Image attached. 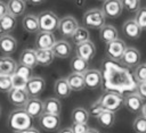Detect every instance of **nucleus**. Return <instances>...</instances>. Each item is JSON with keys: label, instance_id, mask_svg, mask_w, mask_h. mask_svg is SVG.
Returning <instances> with one entry per match:
<instances>
[{"label": "nucleus", "instance_id": "nucleus-1", "mask_svg": "<svg viewBox=\"0 0 146 133\" xmlns=\"http://www.w3.org/2000/svg\"><path fill=\"white\" fill-rule=\"evenodd\" d=\"M32 117L24 110V108H17L13 110L8 116V126L16 133L29 130L32 127Z\"/></svg>", "mask_w": 146, "mask_h": 133}, {"label": "nucleus", "instance_id": "nucleus-2", "mask_svg": "<svg viewBox=\"0 0 146 133\" xmlns=\"http://www.w3.org/2000/svg\"><path fill=\"white\" fill-rule=\"evenodd\" d=\"M83 24L86 27L89 28H102L103 26H105V22H106V16L103 13L102 9L98 8H91L89 10H87L83 14L82 17Z\"/></svg>", "mask_w": 146, "mask_h": 133}, {"label": "nucleus", "instance_id": "nucleus-3", "mask_svg": "<svg viewBox=\"0 0 146 133\" xmlns=\"http://www.w3.org/2000/svg\"><path fill=\"white\" fill-rule=\"evenodd\" d=\"M39 27L41 32H49L54 33L56 30H58L59 26V17L50 10H44L39 14Z\"/></svg>", "mask_w": 146, "mask_h": 133}, {"label": "nucleus", "instance_id": "nucleus-4", "mask_svg": "<svg viewBox=\"0 0 146 133\" xmlns=\"http://www.w3.org/2000/svg\"><path fill=\"white\" fill-rule=\"evenodd\" d=\"M99 101L104 110H108L112 113L117 111L122 106H124V97L120 93L115 92H106L100 98Z\"/></svg>", "mask_w": 146, "mask_h": 133}, {"label": "nucleus", "instance_id": "nucleus-5", "mask_svg": "<svg viewBox=\"0 0 146 133\" xmlns=\"http://www.w3.org/2000/svg\"><path fill=\"white\" fill-rule=\"evenodd\" d=\"M125 49H127L125 43L121 39H117V40L106 44L105 52H106V56L110 59L115 60V61H120L121 58L123 57V53H124Z\"/></svg>", "mask_w": 146, "mask_h": 133}, {"label": "nucleus", "instance_id": "nucleus-6", "mask_svg": "<svg viewBox=\"0 0 146 133\" xmlns=\"http://www.w3.org/2000/svg\"><path fill=\"white\" fill-rule=\"evenodd\" d=\"M56 38L54 33L49 32H39L35 36V47L36 50H51L56 43Z\"/></svg>", "mask_w": 146, "mask_h": 133}, {"label": "nucleus", "instance_id": "nucleus-7", "mask_svg": "<svg viewBox=\"0 0 146 133\" xmlns=\"http://www.w3.org/2000/svg\"><path fill=\"white\" fill-rule=\"evenodd\" d=\"M78 27H79V25H78V20L75 19V17L67 15V16H64L63 18H60L58 31L64 36H72L74 34V32L78 30Z\"/></svg>", "mask_w": 146, "mask_h": 133}, {"label": "nucleus", "instance_id": "nucleus-8", "mask_svg": "<svg viewBox=\"0 0 146 133\" xmlns=\"http://www.w3.org/2000/svg\"><path fill=\"white\" fill-rule=\"evenodd\" d=\"M44 88H46L44 78H42L40 76H32L27 81L25 90L27 91V93L31 98H36L38 95H40L43 92Z\"/></svg>", "mask_w": 146, "mask_h": 133}, {"label": "nucleus", "instance_id": "nucleus-9", "mask_svg": "<svg viewBox=\"0 0 146 133\" xmlns=\"http://www.w3.org/2000/svg\"><path fill=\"white\" fill-rule=\"evenodd\" d=\"M144 106V99L137 92H130L124 95V107L130 113H140Z\"/></svg>", "mask_w": 146, "mask_h": 133}, {"label": "nucleus", "instance_id": "nucleus-10", "mask_svg": "<svg viewBox=\"0 0 146 133\" xmlns=\"http://www.w3.org/2000/svg\"><path fill=\"white\" fill-rule=\"evenodd\" d=\"M103 13L105 14L106 17L110 18H117L121 16L122 10H123V5L122 1L119 0H107L103 2Z\"/></svg>", "mask_w": 146, "mask_h": 133}, {"label": "nucleus", "instance_id": "nucleus-11", "mask_svg": "<svg viewBox=\"0 0 146 133\" xmlns=\"http://www.w3.org/2000/svg\"><path fill=\"white\" fill-rule=\"evenodd\" d=\"M31 97L29 95L27 91L25 89H13L8 93V100L11 105L18 107V108H24L26 102L29 101Z\"/></svg>", "mask_w": 146, "mask_h": 133}, {"label": "nucleus", "instance_id": "nucleus-12", "mask_svg": "<svg viewBox=\"0 0 146 133\" xmlns=\"http://www.w3.org/2000/svg\"><path fill=\"white\" fill-rule=\"evenodd\" d=\"M124 66L127 67H137L140 65V52L137 48L133 47H127L123 57L120 60Z\"/></svg>", "mask_w": 146, "mask_h": 133}, {"label": "nucleus", "instance_id": "nucleus-13", "mask_svg": "<svg viewBox=\"0 0 146 133\" xmlns=\"http://www.w3.org/2000/svg\"><path fill=\"white\" fill-rule=\"evenodd\" d=\"M75 56L87 60L88 63L90 60L94 59V57L96 56V45L94 44V42H91L90 40L87 42H83L79 45L75 47Z\"/></svg>", "mask_w": 146, "mask_h": 133}, {"label": "nucleus", "instance_id": "nucleus-14", "mask_svg": "<svg viewBox=\"0 0 146 133\" xmlns=\"http://www.w3.org/2000/svg\"><path fill=\"white\" fill-rule=\"evenodd\" d=\"M39 123L40 126L48 132H52L58 130L59 124H60V117L59 115H51V114H42L39 117Z\"/></svg>", "mask_w": 146, "mask_h": 133}, {"label": "nucleus", "instance_id": "nucleus-15", "mask_svg": "<svg viewBox=\"0 0 146 133\" xmlns=\"http://www.w3.org/2000/svg\"><path fill=\"white\" fill-rule=\"evenodd\" d=\"M24 110L32 118L40 117L44 113L43 101H41L39 98H30L29 101L26 102V105L24 106Z\"/></svg>", "mask_w": 146, "mask_h": 133}, {"label": "nucleus", "instance_id": "nucleus-16", "mask_svg": "<svg viewBox=\"0 0 146 133\" xmlns=\"http://www.w3.org/2000/svg\"><path fill=\"white\" fill-rule=\"evenodd\" d=\"M83 77H84L86 88H88L90 90H95V89L99 88L100 84H102V80H103L102 73L98 69H95V68L94 69H88L83 74Z\"/></svg>", "mask_w": 146, "mask_h": 133}, {"label": "nucleus", "instance_id": "nucleus-17", "mask_svg": "<svg viewBox=\"0 0 146 133\" xmlns=\"http://www.w3.org/2000/svg\"><path fill=\"white\" fill-rule=\"evenodd\" d=\"M122 31L124 33V35L129 39H138L140 35H141V32L143 30L140 28V26L137 24V22L135 20V18H130V19H127L123 25H122Z\"/></svg>", "mask_w": 146, "mask_h": 133}, {"label": "nucleus", "instance_id": "nucleus-18", "mask_svg": "<svg viewBox=\"0 0 146 133\" xmlns=\"http://www.w3.org/2000/svg\"><path fill=\"white\" fill-rule=\"evenodd\" d=\"M17 49V41L14 36L5 34L0 36V52L3 56H9L14 53Z\"/></svg>", "mask_w": 146, "mask_h": 133}, {"label": "nucleus", "instance_id": "nucleus-19", "mask_svg": "<svg viewBox=\"0 0 146 133\" xmlns=\"http://www.w3.org/2000/svg\"><path fill=\"white\" fill-rule=\"evenodd\" d=\"M19 65H23V66H27L30 68H34L36 65H38V61H36V51L35 49H32V48H27V49H24L21 55H19Z\"/></svg>", "mask_w": 146, "mask_h": 133}, {"label": "nucleus", "instance_id": "nucleus-20", "mask_svg": "<svg viewBox=\"0 0 146 133\" xmlns=\"http://www.w3.org/2000/svg\"><path fill=\"white\" fill-rule=\"evenodd\" d=\"M18 65L17 63L9 56H1L0 57V74L11 76L16 73Z\"/></svg>", "mask_w": 146, "mask_h": 133}, {"label": "nucleus", "instance_id": "nucleus-21", "mask_svg": "<svg viewBox=\"0 0 146 133\" xmlns=\"http://www.w3.org/2000/svg\"><path fill=\"white\" fill-rule=\"evenodd\" d=\"M51 50H52V53L55 57L67 58L72 52V45L66 40H58V41H56V43Z\"/></svg>", "mask_w": 146, "mask_h": 133}, {"label": "nucleus", "instance_id": "nucleus-22", "mask_svg": "<svg viewBox=\"0 0 146 133\" xmlns=\"http://www.w3.org/2000/svg\"><path fill=\"white\" fill-rule=\"evenodd\" d=\"M22 27L27 32V33H39L40 27H39V19L36 15L33 14H27L23 17L22 19Z\"/></svg>", "mask_w": 146, "mask_h": 133}, {"label": "nucleus", "instance_id": "nucleus-23", "mask_svg": "<svg viewBox=\"0 0 146 133\" xmlns=\"http://www.w3.org/2000/svg\"><path fill=\"white\" fill-rule=\"evenodd\" d=\"M99 38L103 42H105L107 44V43L113 42L119 39V32H117L116 27H114L113 25L106 24L105 26H103L99 30Z\"/></svg>", "mask_w": 146, "mask_h": 133}, {"label": "nucleus", "instance_id": "nucleus-24", "mask_svg": "<svg viewBox=\"0 0 146 133\" xmlns=\"http://www.w3.org/2000/svg\"><path fill=\"white\" fill-rule=\"evenodd\" d=\"M54 92H55L56 97H59V98H67L71 94L72 90L70 88V84H68L66 77H60L55 81Z\"/></svg>", "mask_w": 146, "mask_h": 133}, {"label": "nucleus", "instance_id": "nucleus-25", "mask_svg": "<svg viewBox=\"0 0 146 133\" xmlns=\"http://www.w3.org/2000/svg\"><path fill=\"white\" fill-rule=\"evenodd\" d=\"M8 6V14L14 17L22 16L26 9V1L23 0H10L7 2Z\"/></svg>", "mask_w": 146, "mask_h": 133}, {"label": "nucleus", "instance_id": "nucleus-26", "mask_svg": "<svg viewBox=\"0 0 146 133\" xmlns=\"http://www.w3.org/2000/svg\"><path fill=\"white\" fill-rule=\"evenodd\" d=\"M66 78H67V82H68L70 88H71L72 91H82V90L86 88L83 74H75V73H72V74H70Z\"/></svg>", "mask_w": 146, "mask_h": 133}, {"label": "nucleus", "instance_id": "nucleus-27", "mask_svg": "<svg viewBox=\"0 0 146 133\" xmlns=\"http://www.w3.org/2000/svg\"><path fill=\"white\" fill-rule=\"evenodd\" d=\"M44 106V114L51 115H60L62 111V103L57 98H48L43 101Z\"/></svg>", "mask_w": 146, "mask_h": 133}, {"label": "nucleus", "instance_id": "nucleus-28", "mask_svg": "<svg viewBox=\"0 0 146 133\" xmlns=\"http://www.w3.org/2000/svg\"><path fill=\"white\" fill-rule=\"evenodd\" d=\"M89 111L83 108V107H76L72 110L71 114V119L72 123H76V124H87V122L89 120Z\"/></svg>", "mask_w": 146, "mask_h": 133}, {"label": "nucleus", "instance_id": "nucleus-29", "mask_svg": "<svg viewBox=\"0 0 146 133\" xmlns=\"http://www.w3.org/2000/svg\"><path fill=\"white\" fill-rule=\"evenodd\" d=\"M16 27V17L7 14L5 17L0 19V36L11 32Z\"/></svg>", "mask_w": 146, "mask_h": 133}, {"label": "nucleus", "instance_id": "nucleus-30", "mask_svg": "<svg viewBox=\"0 0 146 133\" xmlns=\"http://www.w3.org/2000/svg\"><path fill=\"white\" fill-rule=\"evenodd\" d=\"M70 67L72 69L73 73L75 74H84L88 69H89V65H88V61L78 57V56H74L71 61H70Z\"/></svg>", "mask_w": 146, "mask_h": 133}, {"label": "nucleus", "instance_id": "nucleus-31", "mask_svg": "<svg viewBox=\"0 0 146 133\" xmlns=\"http://www.w3.org/2000/svg\"><path fill=\"white\" fill-rule=\"evenodd\" d=\"M96 119H97V122L99 123L100 126H103L105 128L112 127L114 125V122H115V113H112V111H108V110H103L96 117Z\"/></svg>", "mask_w": 146, "mask_h": 133}, {"label": "nucleus", "instance_id": "nucleus-32", "mask_svg": "<svg viewBox=\"0 0 146 133\" xmlns=\"http://www.w3.org/2000/svg\"><path fill=\"white\" fill-rule=\"evenodd\" d=\"M36 61L40 66H48L54 61V53L52 50H36Z\"/></svg>", "mask_w": 146, "mask_h": 133}, {"label": "nucleus", "instance_id": "nucleus-33", "mask_svg": "<svg viewBox=\"0 0 146 133\" xmlns=\"http://www.w3.org/2000/svg\"><path fill=\"white\" fill-rule=\"evenodd\" d=\"M71 38H72V41H73L76 45H79V44H81V43L87 42V41L90 40V33H89V31H88L86 27L79 26L78 30L74 32V34H73Z\"/></svg>", "mask_w": 146, "mask_h": 133}, {"label": "nucleus", "instance_id": "nucleus-34", "mask_svg": "<svg viewBox=\"0 0 146 133\" xmlns=\"http://www.w3.org/2000/svg\"><path fill=\"white\" fill-rule=\"evenodd\" d=\"M132 127L136 133H146V117L141 115L137 116L132 123Z\"/></svg>", "mask_w": 146, "mask_h": 133}, {"label": "nucleus", "instance_id": "nucleus-35", "mask_svg": "<svg viewBox=\"0 0 146 133\" xmlns=\"http://www.w3.org/2000/svg\"><path fill=\"white\" fill-rule=\"evenodd\" d=\"M122 5H123V8H125L129 13H135V14H137L141 8L140 6L141 2L139 0H123Z\"/></svg>", "mask_w": 146, "mask_h": 133}, {"label": "nucleus", "instance_id": "nucleus-36", "mask_svg": "<svg viewBox=\"0 0 146 133\" xmlns=\"http://www.w3.org/2000/svg\"><path fill=\"white\" fill-rule=\"evenodd\" d=\"M11 90H13L11 76H8V75H1V76H0V92L9 93Z\"/></svg>", "mask_w": 146, "mask_h": 133}, {"label": "nucleus", "instance_id": "nucleus-37", "mask_svg": "<svg viewBox=\"0 0 146 133\" xmlns=\"http://www.w3.org/2000/svg\"><path fill=\"white\" fill-rule=\"evenodd\" d=\"M133 76L138 83L146 82V64H140L133 69Z\"/></svg>", "mask_w": 146, "mask_h": 133}, {"label": "nucleus", "instance_id": "nucleus-38", "mask_svg": "<svg viewBox=\"0 0 146 133\" xmlns=\"http://www.w3.org/2000/svg\"><path fill=\"white\" fill-rule=\"evenodd\" d=\"M135 20L141 30H146V7L140 8V10L135 15Z\"/></svg>", "mask_w": 146, "mask_h": 133}, {"label": "nucleus", "instance_id": "nucleus-39", "mask_svg": "<svg viewBox=\"0 0 146 133\" xmlns=\"http://www.w3.org/2000/svg\"><path fill=\"white\" fill-rule=\"evenodd\" d=\"M18 76L23 77L24 80L29 81L31 77H32V68L27 67V66H23V65H18L17 69H16V73Z\"/></svg>", "mask_w": 146, "mask_h": 133}, {"label": "nucleus", "instance_id": "nucleus-40", "mask_svg": "<svg viewBox=\"0 0 146 133\" xmlns=\"http://www.w3.org/2000/svg\"><path fill=\"white\" fill-rule=\"evenodd\" d=\"M11 83H13V89H25L27 81L18 76L17 74H14L11 75Z\"/></svg>", "mask_w": 146, "mask_h": 133}, {"label": "nucleus", "instance_id": "nucleus-41", "mask_svg": "<svg viewBox=\"0 0 146 133\" xmlns=\"http://www.w3.org/2000/svg\"><path fill=\"white\" fill-rule=\"evenodd\" d=\"M104 109H103V107H102V103H100V101H99V99L96 101V102H94L92 105H91V107H90V111H89V114L90 115H92L94 117H97L102 111H103Z\"/></svg>", "mask_w": 146, "mask_h": 133}, {"label": "nucleus", "instance_id": "nucleus-42", "mask_svg": "<svg viewBox=\"0 0 146 133\" xmlns=\"http://www.w3.org/2000/svg\"><path fill=\"white\" fill-rule=\"evenodd\" d=\"M71 130L73 131V133H87V131L89 130L87 124H76L73 123L71 125Z\"/></svg>", "mask_w": 146, "mask_h": 133}, {"label": "nucleus", "instance_id": "nucleus-43", "mask_svg": "<svg viewBox=\"0 0 146 133\" xmlns=\"http://www.w3.org/2000/svg\"><path fill=\"white\" fill-rule=\"evenodd\" d=\"M137 93L143 99H146V82H141L137 84Z\"/></svg>", "mask_w": 146, "mask_h": 133}, {"label": "nucleus", "instance_id": "nucleus-44", "mask_svg": "<svg viewBox=\"0 0 146 133\" xmlns=\"http://www.w3.org/2000/svg\"><path fill=\"white\" fill-rule=\"evenodd\" d=\"M7 14H8V6H7V2L0 1V19H1L2 17H5Z\"/></svg>", "mask_w": 146, "mask_h": 133}, {"label": "nucleus", "instance_id": "nucleus-45", "mask_svg": "<svg viewBox=\"0 0 146 133\" xmlns=\"http://www.w3.org/2000/svg\"><path fill=\"white\" fill-rule=\"evenodd\" d=\"M16 133H40L39 130L34 128V127H31L29 130H25V131H22V132H16Z\"/></svg>", "mask_w": 146, "mask_h": 133}, {"label": "nucleus", "instance_id": "nucleus-46", "mask_svg": "<svg viewBox=\"0 0 146 133\" xmlns=\"http://www.w3.org/2000/svg\"><path fill=\"white\" fill-rule=\"evenodd\" d=\"M58 133H73V131L71 130V127H64V128L59 130Z\"/></svg>", "mask_w": 146, "mask_h": 133}, {"label": "nucleus", "instance_id": "nucleus-47", "mask_svg": "<svg viewBox=\"0 0 146 133\" xmlns=\"http://www.w3.org/2000/svg\"><path fill=\"white\" fill-rule=\"evenodd\" d=\"M141 116H144V117H146V102L144 103V106H143V108H141Z\"/></svg>", "mask_w": 146, "mask_h": 133}, {"label": "nucleus", "instance_id": "nucleus-48", "mask_svg": "<svg viewBox=\"0 0 146 133\" xmlns=\"http://www.w3.org/2000/svg\"><path fill=\"white\" fill-rule=\"evenodd\" d=\"M87 133H99V131H97L96 128H90L89 127V130L87 131Z\"/></svg>", "mask_w": 146, "mask_h": 133}, {"label": "nucleus", "instance_id": "nucleus-49", "mask_svg": "<svg viewBox=\"0 0 146 133\" xmlns=\"http://www.w3.org/2000/svg\"><path fill=\"white\" fill-rule=\"evenodd\" d=\"M32 3H41V1H32Z\"/></svg>", "mask_w": 146, "mask_h": 133}, {"label": "nucleus", "instance_id": "nucleus-50", "mask_svg": "<svg viewBox=\"0 0 146 133\" xmlns=\"http://www.w3.org/2000/svg\"><path fill=\"white\" fill-rule=\"evenodd\" d=\"M0 116H1V108H0Z\"/></svg>", "mask_w": 146, "mask_h": 133}, {"label": "nucleus", "instance_id": "nucleus-51", "mask_svg": "<svg viewBox=\"0 0 146 133\" xmlns=\"http://www.w3.org/2000/svg\"><path fill=\"white\" fill-rule=\"evenodd\" d=\"M0 76H1V74H0Z\"/></svg>", "mask_w": 146, "mask_h": 133}]
</instances>
